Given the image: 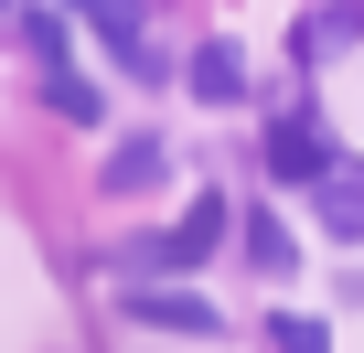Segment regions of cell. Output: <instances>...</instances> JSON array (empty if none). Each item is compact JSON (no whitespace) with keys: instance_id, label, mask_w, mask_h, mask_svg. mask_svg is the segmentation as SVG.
Segmentation results:
<instances>
[{"instance_id":"6da1fadb","label":"cell","mask_w":364,"mask_h":353,"mask_svg":"<svg viewBox=\"0 0 364 353\" xmlns=\"http://www.w3.org/2000/svg\"><path fill=\"white\" fill-rule=\"evenodd\" d=\"M225 225H236V214H225V193H204V204L182 214L171 236L129 246V257H118V278H150V268H193V257H215V246H225Z\"/></svg>"},{"instance_id":"7a4b0ae2","label":"cell","mask_w":364,"mask_h":353,"mask_svg":"<svg viewBox=\"0 0 364 353\" xmlns=\"http://www.w3.org/2000/svg\"><path fill=\"white\" fill-rule=\"evenodd\" d=\"M268 171H279V183H321V171H332V129H321L311 107H289V118L268 129Z\"/></svg>"},{"instance_id":"3957f363","label":"cell","mask_w":364,"mask_h":353,"mask_svg":"<svg viewBox=\"0 0 364 353\" xmlns=\"http://www.w3.org/2000/svg\"><path fill=\"white\" fill-rule=\"evenodd\" d=\"M118 310H129V321H150V332H215V321H225L204 289H139V278L118 289Z\"/></svg>"},{"instance_id":"277c9868","label":"cell","mask_w":364,"mask_h":353,"mask_svg":"<svg viewBox=\"0 0 364 353\" xmlns=\"http://www.w3.org/2000/svg\"><path fill=\"white\" fill-rule=\"evenodd\" d=\"M311 214H321V236L332 246H364V171H321V183H311Z\"/></svg>"},{"instance_id":"5b68a950","label":"cell","mask_w":364,"mask_h":353,"mask_svg":"<svg viewBox=\"0 0 364 353\" xmlns=\"http://www.w3.org/2000/svg\"><path fill=\"white\" fill-rule=\"evenodd\" d=\"M182 86H193L204 107H236V97H247V54H236L225 33H204V43H193V65H182Z\"/></svg>"},{"instance_id":"8992f818","label":"cell","mask_w":364,"mask_h":353,"mask_svg":"<svg viewBox=\"0 0 364 353\" xmlns=\"http://www.w3.org/2000/svg\"><path fill=\"white\" fill-rule=\"evenodd\" d=\"M75 11L97 22V43H107L118 65H139V0H75Z\"/></svg>"},{"instance_id":"52a82bcc","label":"cell","mask_w":364,"mask_h":353,"mask_svg":"<svg viewBox=\"0 0 364 353\" xmlns=\"http://www.w3.org/2000/svg\"><path fill=\"white\" fill-rule=\"evenodd\" d=\"M139 183H161V139H118L107 150V193H139Z\"/></svg>"},{"instance_id":"ba28073f","label":"cell","mask_w":364,"mask_h":353,"mask_svg":"<svg viewBox=\"0 0 364 353\" xmlns=\"http://www.w3.org/2000/svg\"><path fill=\"white\" fill-rule=\"evenodd\" d=\"M43 97H54V118H97V86L65 75V65H43Z\"/></svg>"},{"instance_id":"9c48e42d","label":"cell","mask_w":364,"mask_h":353,"mask_svg":"<svg viewBox=\"0 0 364 353\" xmlns=\"http://www.w3.org/2000/svg\"><path fill=\"white\" fill-rule=\"evenodd\" d=\"M279 353H332V332H321L311 310H279Z\"/></svg>"},{"instance_id":"30bf717a","label":"cell","mask_w":364,"mask_h":353,"mask_svg":"<svg viewBox=\"0 0 364 353\" xmlns=\"http://www.w3.org/2000/svg\"><path fill=\"white\" fill-rule=\"evenodd\" d=\"M22 43H33L43 65H65V22H54V11H33V22H22Z\"/></svg>"}]
</instances>
